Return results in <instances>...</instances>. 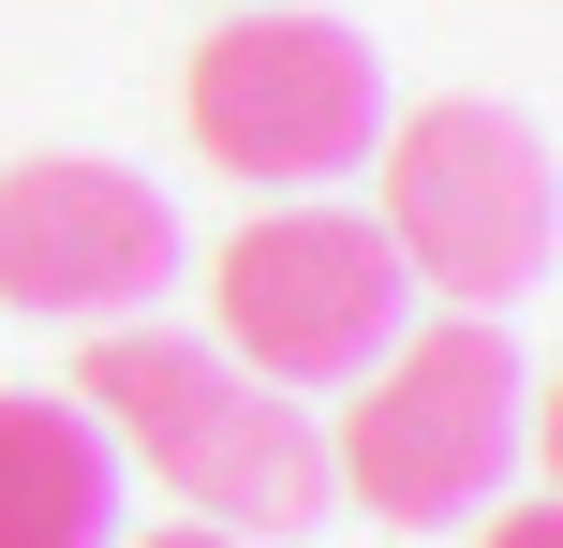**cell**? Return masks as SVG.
Instances as JSON below:
<instances>
[{
    "label": "cell",
    "instance_id": "6da1fadb",
    "mask_svg": "<svg viewBox=\"0 0 563 548\" xmlns=\"http://www.w3.org/2000/svg\"><path fill=\"white\" fill-rule=\"evenodd\" d=\"M59 401H75L104 445H134V460L164 474L194 519H223V534H267V548H282V534L327 519V430H311L267 371H238L223 342L104 326V342L75 356V385H59Z\"/></svg>",
    "mask_w": 563,
    "mask_h": 548
},
{
    "label": "cell",
    "instance_id": "7a4b0ae2",
    "mask_svg": "<svg viewBox=\"0 0 563 548\" xmlns=\"http://www.w3.org/2000/svg\"><path fill=\"white\" fill-rule=\"evenodd\" d=\"M519 445H534V371H519V342L489 312H445V326H400V342L356 371L341 445H327V490H356L386 534H430V519H475Z\"/></svg>",
    "mask_w": 563,
    "mask_h": 548
},
{
    "label": "cell",
    "instance_id": "3957f363",
    "mask_svg": "<svg viewBox=\"0 0 563 548\" xmlns=\"http://www.w3.org/2000/svg\"><path fill=\"white\" fill-rule=\"evenodd\" d=\"M371 148H386V253L416 267V297L505 312V297L549 282L563 178H549V134L519 104H416Z\"/></svg>",
    "mask_w": 563,
    "mask_h": 548
},
{
    "label": "cell",
    "instance_id": "277c9868",
    "mask_svg": "<svg viewBox=\"0 0 563 548\" xmlns=\"http://www.w3.org/2000/svg\"><path fill=\"white\" fill-rule=\"evenodd\" d=\"M178 119H194V148L223 178H253V193H327V178H356L371 134H386V59H371V30H341V15L253 0V15H223L194 45Z\"/></svg>",
    "mask_w": 563,
    "mask_h": 548
},
{
    "label": "cell",
    "instance_id": "5b68a950",
    "mask_svg": "<svg viewBox=\"0 0 563 548\" xmlns=\"http://www.w3.org/2000/svg\"><path fill=\"white\" fill-rule=\"evenodd\" d=\"M208 297H223V356L267 371V385H356L416 326V267L356 208H267V223H238Z\"/></svg>",
    "mask_w": 563,
    "mask_h": 548
},
{
    "label": "cell",
    "instance_id": "8992f818",
    "mask_svg": "<svg viewBox=\"0 0 563 548\" xmlns=\"http://www.w3.org/2000/svg\"><path fill=\"white\" fill-rule=\"evenodd\" d=\"M178 282V208L134 164H89V148H30L0 164V312L45 326H119Z\"/></svg>",
    "mask_w": 563,
    "mask_h": 548
},
{
    "label": "cell",
    "instance_id": "52a82bcc",
    "mask_svg": "<svg viewBox=\"0 0 563 548\" xmlns=\"http://www.w3.org/2000/svg\"><path fill=\"white\" fill-rule=\"evenodd\" d=\"M0 548H119V445L75 401H0Z\"/></svg>",
    "mask_w": 563,
    "mask_h": 548
},
{
    "label": "cell",
    "instance_id": "ba28073f",
    "mask_svg": "<svg viewBox=\"0 0 563 548\" xmlns=\"http://www.w3.org/2000/svg\"><path fill=\"white\" fill-rule=\"evenodd\" d=\"M489 548H563V534H549V504H505V519H489Z\"/></svg>",
    "mask_w": 563,
    "mask_h": 548
},
{
    "label": "cell",
    "instance_id": "9c48e42d",
    "mask_svg": "<svg viewBox=\"0 0 563 548\" xmlns=\"http://www.w3.org/2000/svg\"><path fill=\"white\" fill-rule=\"evenodd\" d=\"M134 548H253V534H223V519H164V534H134Z\"/></svg>",
    "mask_w": 563,
    "mask_h": 548
}]
</instances>
